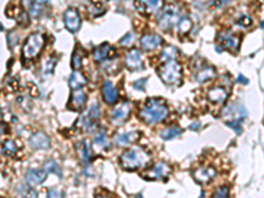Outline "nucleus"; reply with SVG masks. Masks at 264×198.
<instances>
[{
    "label": "nucleus",
    "instance_id": "f257e3e1",
    "mask_svg": "<svg viewBox=\"0 0 264 198\" xmlns=\"http://www.w3.org/2000/svg\"><path fill=\"white\" fill-rule=\"evenodd\" d=\"M169 110L164 99L161 98H148L141 107L139 116L147 124H157L168 118Z\"/></svg>",
    "mask_w": 264,
    "mask_h": 198
},
{
    "label": "nucleus",
    "instance_id": "f03ea898",
    "mask_svg": "<svg viewBox=\"0 0 264 198\" xmlns=\"http://www.w3.org/2000/svg\"><path fill=\"white\" fill-rule=\"evenodd\" d=\"M119 161H120V167L126 171H137V169L147 167L150 164L151 156L143 148L133 147L131 150L126 151L120 156Z\"/></svg>",
    "mask_w": 264,
    "mask_h": 198
},
{
    "label": "nucleus",
    "instance_id": "7ed1b4c3",
    "mask_svg": "<svg viewBox=\"0 0 264 198\" xmlns=\"http://www.w3.org/2000/svg\"><path fill=\"white\" fill-rule=\"evenodd\" d=\"M158 75L164 84L178 85L182 78V67L176 60L167 61L158 67Z\"/></svg>",
    "mask_w": 264,
    "mask_h": 198
},
{
    "label": "nucleus",
    "instance_id": "20e7f679",
    "mask_svg": "<svg viewBox=\"0 0 264 198\" xmlns=\"http://www.w3.org/2000/svg\"><path fill=\"white\" fill-rule=\"evenodd\" d=\"M45 39L41 33H32L22 45V57L25 60H33L39 56L44 48Z\"/></svg>",
    "mask_w": 264,
    "mask_h": 198
},
{
    "label": "nucleus",
    "instance_id": "39448f33",
    "mask_svg": "<svg viewBox=\"0 0 264 198\" xmlns=\"http://www.w3.org/2000/svg\"><path fill=\"white\" fill-rule=\"evenodd\" d=\"M181 12L180 8L177 5H168L164 8V11L158 13L157 16V24L161 29H171L173 26L178 24L181 20Z\"/></svg>",
    "mask_w": 264,
    "mask_h": 198
},
{
    "label": "nucleus",
    "instance_id": "423d86ee",
    "mask_svg": "<svg viewBox=\"0 0 264 198\" xmlns=\"http://www.w3.org/2000/svg\"><path fill=\"white\" fill-rule=\"evenodd\" d=\"M99 116H101L99 106H98L97 103H94L85 114H82L78 119H77L75 126H77L79 130H82V131L85 132L91 131L92 128L95 127V124H97Z\"/></svg>",
    "mask_w": 264,
    "mask_h": 198
},
{
    "label": "nucleus",
    "instance_id": "0eeeda50",
    "mask_svg": "<svg viewBox=\"0 0 264 198\" xmlns=\"http://www.w3.org/2000/svg\"><path fill=\"white\" fill-rule=\"evenodd\" d=\"M172 168L169 164L167 163H157L156 165L148 169V171L145 172L141 175L143 178L148 181H156V180H164V178H167L169 175H171Z\"/></svg>",
    "mask_w": 264,
    "mask_h": 198
},
{
    "label": "nucleus",
    "instance_id": "6e6552de",
    "mask_svg": "<svg viewBox=\"0 0 264 198\" xmlns=\"http://www.w3.org/2000/svg\"><path fill=\"white\" fill-rule=\"evenodd\" d=\"M218 44L222 46V49L230 50V52H237L239 49V44H241V40L231 31H223L220 32L218 35Z\"/></svg>",
    "mask_w": 264,
    "mask_h": 198
},
{
    "label": "nucleus",
    "instance_id": "1a4fd4ad",
    "mask_svg": "<svg viewBox=\"0 0 264 198\" xmlns=\"http://www.w3.org/2000/svg\"><path fill=\"white\" fill-rule=\"evenodd\" d=\"M220 115L227 122L229 120H242L247 116V111L244 109V106H242L241 103H231L227 107H224Z\"/></svg>",
    "mask_w": 264,
    "mask_h": 198
},
{
    "label": "nucleus",
    "instance_id": "9d476101",
    "mask_svg": "<svg viewBox=\"0 0 264 198\" xmlns=\"http://www.w3.org/2000/svg\"><path fill=\"white\" fill-rule=\"evenodd\" d=\"M130 114H131V103L127 101L119 103L111 112L112 123L116 124V126L126 123V120L130 118Z\"/></svg>",
    "mask_w": 264,
    "mask_h": 198
},
{
    "label": "nucleus",
    "instance_id": "9b49d317",
    "mask_svg": "<svg viewBox=\"0 0 264 198\" xmlns=\"http://www.w3.org/2000/svg\"><path fill=\"white\" fill-rule=\"evenodd\" d=\"M86 102H88V95L82 88L71 90L70 101L67 103V109L71 111H82L85 109Z\"/></svg>",
    "mask_w": 264,
    "mask_h": 198
},
{
    "label": "nucleus",
    "instance_id": "f8f14e48",
    "mask_svg": "<svg viewBox=\"0 0 264 198\" xmlns=\"http://www.w3.org/2000/svg\"><path fill=\"white\" fill-rule=\"evenodd\" d=\"M115 54H116L115 49L112 48L110 44L105 43V44L98 45L97 48L94 49V52H92V57H94V60H95L97 62L103 64V62L109 61V60H112V58L115 57Z\"/></svg>",
    "mask_w": 264,
    "mask_h": 198
},
{
    "label": "nucleus",
    "instance_id": "ddd939ff",
    "mask_svg": "<svg viewBox=\"0 0 264 198\" xmlns=\"http://www.w3.org/2000/svg\"><path fill=\"white\" fill-rule=\"evenodd\" d=\"M124 64H126V66L132 71L144 69V64H143V57H141L140 50H137V49H131V50L126 54Z\"/></svg>",
    "mask_w": 264,
    "mask_h": 198
},
{
    "label": "nucleus",
    "instance_id": "4468645a",
    "mask_svg": "<svg viewBox=\"0 0 264 198\" xmlns=\"http://www.w3.org/2000/svg\"><path fill=\"white\" fill-rule=\"evenodd\" d=\"M140 139V132L139 131H127L119 132L114 136V144L118 147H127V145L136 143Z\"/></svg>",
    "mask_w": 264,
    "mask_h": 198
},
{
    "label": "nucleus",
    "instance_id": "2eb2a0df",
    "mask_svg": "<svg viewBox=\"0 0 264 198\" xmlns=\"http://www.w3.org/2000/svg\"><path fill=\"white\" fill-rule=\"evenodd\" d=\"M164 0H136V7L141 13L144 15H152L156 13L158 9L163 8Z\"/></svg>",
    "mask_w": 264,
    "mask_h": 198
},
{
    "label": "nucleus",
    "instance_id": "dca6fc26",
    "mask_svg": "<svg viewBox=\"0 0 264 198\" xmlns=\"http://www.w3.org/2000/svg\"><path fill=\"white\" fill-rule=\"evenodd\" d=\"M28 143L33 150H48L50 147V139L46 133L41 131H36L35 133H32Z\"/></svg>",
    "mask_w": 264,
    "mask_h": 198
},
{
    "label": "nucleus",
    "instance_id": "f3484780",
    "mask_svg": "<svg viewBox=\"0 0 264 198\" xmlns=\"http://www.w3.org/2000/svg\"><path fill=\"white\" fill-rule=\"evenodd\" d=\"M64 22L66 28L70 32H77L81 26V16L75 8H67L64 15Z\"/></svg>",
    "mask_w": 264,
    "mask_h": 198
},
{
    "label": "nucleus",
    "instance_id": "a211bd4d",
    "mask_svg": "<svg viewBox=\"0 0 264 198\" xmlns=\"http://www.w3.org/2000/svg\"><path fill=\"white\" fill-rule=\"evenodd\" d=\"M161 44H163V39H161L158 35H154V33L144 35L140 39L141 49H143V50H147V52H151V50L157 49Z\"/></svg>",
    "mask_w": 264,
    "mask_h": 198
},
{
    "label": "nucleus",
    "instance_id": "6ab92c4d",
    "mask_svg": "<svg viewBox=\"0 0 264 198\" xmlns=\"http://www.w3.org/2000/svg\"><path fill=\"white\" fill-rule=\"evenodd\" d=\"M229 97V91L226 90L222 86H216V88H211L209 91H207V99L214 103V105H220L226 102Z\"/></svg>",
    "mask_w": 264,
    "mask_h": 198
},
{
    "label": "nucleus",
    "instance_id": "aec40b11",
    "mask_svg": "<svg viewBox=\"0 0 264 198\" xmlns=\"http://www.w3.org/2000/svg\"><path fill=\"white\" fill-rule=\"evenodd\" d=\"M214 177H216V169L211 167L199 168V169L193 172V178L197 181L198 184H207Z\"/></svg>",
    "mask_w": 264,
    "mask_h": 198
},
{
    "label": "nucleus",
    "instance_id": "412c9836",
    "mask_svg": "<svg viewBox=\"0 0 264 198\" xmlns=\"http://www.w3.org/2000/svg\"><path fill=\"white\" fill-rule=\"evenodd\" d=\"M102 97L107 105H115L118 102V90L111 82L105 81L102 85Z\"/></svg>",
    "mask_w": 264,
    "mask_h": 198
},
{
    "label": "nucleus",
    "instance_id": "4be33fe9",
    "mask_svg": "<svg viewBox=\"0 0 264 198\" xmlns=\"http://www.w3.org/2000/svg\"><path fill=\"white\" fill-rule=\"evenodd\" d=\"M46 171L45 169H28L25 173V181L32 186L41 185L46 180Z\"/></svg>",
    "mask_w": 264,
    "mask_h": 198
},
{
    "label": "nucleus",
    "instance_id": "5701e85b",
    "mask_svg": "<svg viewBox=\"0 0 264 198\" xmlns=\"http://www.w3.org/2000/svg\"><path fill=\"white\" fill-rule=\"evenodd\" d=\"M217 71L213 66H206L202 65L199 69L197 70V73L194 74V79L199 82V84H203V82H207L216 77Z\"/></svg>",
    "mask_w": 264,
    "mask_h": 198
},
{
    "label": "nucleus",
    "instance_id": "b1692460",
    "mask_svg": "<svg viewBox=\"0 0 264 198\" xmlns=\"http://www.w3.org/2000/svg\"><path fill=\"white\" fill-rule=\"evenodd\" d=\"M86 84H88V79L85 78V75L81 71L74 70L69 77V86H70L71 90L82 88Z\"/></svg>",
    "mask_w": 264,
    "mask_h": 198
},
{
    "label": "nucleus",
    "instance_id": "393cba45",
    "mask_svg": "<svg viewBox=\"0 0 264 198\" xmlns=\"http://www.w3.org/2000/svg\"><path fill=\"white\" fill-rule=\"evenodd\" d=\"M77 151H78L79 157L84 160L85 163H88L92 157V151L91 147L86 140H81L77 143Z\"/></svg>",
    "mask_w": 264,
    "mask_h": 198
},
{
    "label": "nucleus",
    "instance_id": "a878e982",
    "mask_svg": "<svg viewBox=\"0 0 264 198\" xmlns=\"http://www.w3.org/2000/svg\"><path fill=\"white\" fill-rule=\"evenodd\" d=\"M94 144L97 145L98 148H101V150H107L109 148V145H110V141H109V137H107V133H106L105 130H101V131H98L95 135H94Z\"/></svg>",
    "mask_w": 264,
    "mask_h": 198
},
{
    "label": "nucleus",
    "instance_id": "bb28decb",
    "mask_svg": "<svg viewBox=\"0 0 264 198\" xmlns=\"http://www.w3.org/2000/svg\"><path fill=\"white\" fill-rule=\"evenodd\" d=\"M105 11H106L105 0H90L88 12L91 13L92 16H101L102 13H105Z\"/></svg>",
    "mask_w": 264,
    "mask_h": 198
},
{
    "label": "nucleus",
    "instance_id": "cd10ccee",
    "mask_svg": "<svg viewBox=\"0 0 264 198\" xmlns=\"http://www.w3.org/2000/svg\"><path fill=\"white\" fill-rule=\"evenodd\" d=\"M182 133V128L178 126H171V127L165 128L161 131L160 136L163 137L164 140H172V139H176Z\"/></svg>",
    "mask_w": 264,
    "mask_h": 198
},
{
    "label": "nucleus",
    "instance_id": "c85d7f7f",
    "mask_svg": "<svg viewBox=\"0 0 264 198\" xmlns=\"http://www.w3.org/2000/svg\"><path fill=\"white\" fill-rule=\"evenodd\" d=\"M18 198H37V193L32 185L22 184L18 188Z\"/></svg>",
    "mask_w": 264,
    "mask_h": 198
},
{
    "label": "nucleus",
    "instance_id": "c756f323",
    "mask_svg": "<svg viewBox=\"0 0 264 198\" xmlns=\"http://www.w3.org/2000/svg\"><path fill=\"white\" fill-rule=\"evenodd\" d=\"M43 169H45L46 173H53V175H56V176L60 177V178L62 177L61 167H60V165H58L54 160H48V161H45L44 168H43Z\"/></svg>",
    "mask_w": 264,
    "mask_h": 198
},
{
    "label": "nucleus",
    "instance_id": "7c9ffc66",
    "mask_svg": "<svg viewBox=\"0 0 264 198\" xmlns=\"http://www.w3.org/2000/svg\"><path fill=\"white\" fill-rule=\"evenodd\" d=\"M1 152L4 156H13L18 152V145L13 140H3L1 143Z\"/></svg>",
    "mask_w": 264,
    "mask_h": 198
},
{
    "label": "nucleus",
    "instance_id": "2f4dec72",
    "mask_svg": "<svg viewBox=\"0 0 264 198\" xmlns=\"http://www.w3.org/2000/svg\"><path fill=\"white\" fill-rule=\"evenodd\" d=\"M177 56H178V49L176 46H165L161 52V60L165 62L176 60Z\"/></svg>",
    "mask_w": 264,
    "mask_h": 198
},
{
    "label": "nucleus",
    "instance_id": "473e14b6",
    "mask_svg": "<svg viewBox=\"0 0 264 198\" xmlns=\"http://www.w3.org/2000/svg\"><path fill=\"white\" fill-rule=\"evenodd\" d=\"M82 58H84V54H82V50L81 48H77L73 53V57H71V67L74 70H78L82 66Z\"/></svg>",
    "mask_w": 264,
    "mask_h": 198
},
{
    "label": "nucleus",
    "instance_id": "72a5a7b5",
    "mask_svg": "<svg viewBox=\"0 0 264 198\" xmlns=\"http://www.w3.org/2000/svg\"><path fill=\"white\" fill-rule=\"evenodd\" d=\"M177 25H178V32H180V35H185V33H188V32L192 29V25H193V24H192V20H190L188 16H184Z\"/></svg>",
    "mask_w": 264,
    "mask_h": 198
},
{
    "label": "nucleus",
    "instance_id": "f704fd0d",
    "mask_svg": "<svg viewBox=\"0 0 264 198\" xmlns=\"http://www.w3.org/2000/svg\"><path fill=\"white\" fill-rule=\"evenodd\" d=\"M57 64V60L56 58H49L48 61L44 64V67H43V71H44V74H52L53 70H54V66Z\"/></svg>",
    "mask_w": 264,
    "mask_h": 198
},
{
    "label": "nucleus",
    "instance_id": "c9c22d12",
    "mask_svg": "<svg viewBox=\"0 0 264 198\" xmlns=\"http://www.w3.org/2000/svg\"><path fill=\"white\" fill-rule=\"evenodd\" d=\"M213 198H230L229 188L227 186H220L213 194Z\"/></svg>",
    "mask_w": 264,
    "mask_h": 198
},
{
    "label": "nucleus",
    "instance_id": "e433bc0d",
    "mask_svg": "<svg viewBox=\"0 0 264 198\" xmlns=\"http://www.w3.org/2000/svg\"><path fill=\"white\" fill-rule=\"evenodd\" d=\"M133 41H135V33L133 32H130L127 35L124 36L123 39H120L119 41V44L123 45V46H131L133 44Z\"/></svg>",
    "mask_w": 264,
    "mask_h": 198
},
{
    "label": "nucleus",
    "instance_id": "4c0bfd02",
    "mask_svg": "<svg viewBox=\"0 0 264 198\" xmlns=\"http://www.w3.org/2000/svg\"><path fill=\"white\" fill-rule=\"evenodd\" d=\"M237 24L239 26H242V28H247V26H250L251 24H252V20H251L250 16H247V15H241V16L237 19Z\"/></svg>",
    "mask_w": 264,
    "mask_h": 198
},
{
    "label": "nucleus",
    "instance_id": "58836bf2",
    "mask_svg": "<svg viewBox=\"0 0 264 198\" xmlns=\"http://www.w3.org/2000/svg\"><path fill=\"white\" fill-rule=\"evenodd\" d=\"M226 124H227L230 128H233L237 133L242 132V120H229V122H226Z\"/></svg>",
    "mask_w": 264,
    "mask_h": 198
},
{
    "label": "nucleus",
    "instance_id": "ea45409f",
    "mask_svg": "<svg viewBox=\"0 0 264 198\" xmlns=\"http://www.w3.org/2000/svg\"><path fill=\"white\" fill-rule=\"evenodd\" d=\"M18 41H19V37L18 35H15L13 32H11V33H8V36H7V43H8V46L11 49L15 46V45L18 44Z\"/></svg>",
    "mask_w": 264,
    "mask_h": 198
},
{
    "label": "nucleus",
    "instance_id": "a19ab883",
    "mask_svg": "<svg viewBox=\"0 0 264 198\" xmlns=\"http://www.w3.org/2000/svg\"><path fill=\"white\" fill-rule=\"evenodd\" d=\"M18 22L22 26L28 25V22H29L28 13H26V12H20V13H19V15H18Z\"/></svg>",
    "mask_w": 264,
    "mask_h": 198
},
{
    "label": "nucleus",
    "instance_id": "79ce46f5",
    "mask_svg": "<svg viewBox=\"0 0 264 198\" xmlns=\"http://www.w3.org/2000/svg\"><path fill=\"white\" fill-rule=\"evenodd\" d=\"M46 198H64V194H62V192H60L58 189H50L48 192Z\"/></svg>",
    "mask_w": 264,
    "mask_h": 198
},
{
    "label": "nucleus",
    "instance_id": "37998d69",
    "mask_svg": "<svg viewBox=\"0 0 264 198\" xmlns=\"http://www.w3.org/2000/svg\"><path fill=\"white\" fill-rule=\"evenodd\" d=\"M145 82H147V78L140 79V81H136V82H133V88H136V90H144Z\"/></svg>",
    "mask_w": 264,
    "mask_h": 198
},
{
    "label": "nucleus",
    "instance_id": "c03bdc74",
    "mask_svg": "<svg viewBox=\"0 0 264 198\" xmlns=\"http://www.w3.org/2000/svg\"><path fill=\"white\" fill-rule=\"evenodd\" d=\"M9 88L11 90H18L19 88V81L16 78H12L9 81Z\"/></svg>",
    "mask_w": 264,
    "mask_h": 198
},
{
    "label": "nucleus",
    "instance_id": "a18cd8bd",
    "mask_svg": "<svg viewBox=\"0 0 264 198\" xmlns=\"http://www.w3.org/2000/svg\"><path fill=\"white\" fill-rule=\"evenodd\" d=\"M33 1H35V0H22V7L31 9V7L33 5Z\"/></svg>",
    "mask_w": 264,
    "mask_h": 198
},
{
    "label": "nucleus",
    "instance_id": "49530a36",
    "mask_svg": "<svg viewBox=\"0 0 264 198\" xmlns=\"http://www.w3.org/2000/svg\"><path fill=\"white\" fill-rule=\"evenodd\" d=\"M230 0H216V1H214V3H216V4L214 5H218V7H220V5H223V4H226V3H229Z\"/></svg>",
    "mask_w": 264,
    "mask_h": 198
},
{
    "label": "nucleus",
    "instance_id": "de8ad7c7",
    "mask_svg": "<svg viewBox=\"0 0 264 198\" xmlns=\"http://www.w3.org/2000/svg\"><path fill=\"white\" fill-rule=\"evenodd\" d=\"M95 198H111V196H107V194L103 193H97L95 194Z\"/></svg>",
    "mask_w": 264,
    "mask_h": 198
},
{
    "label": "nucleus",
    "instance_id": "09e8293b",
    "mask_svg": "<svg viewBox=\"0 0 264 198\" xmlns=\"http://www.w3.org/2000/svg\"><path fill=\"white\" fill-rule=\"evenodd\" d=\"M238 81H239V82H242V84H248V81H247V79H244V77H243L242 74L239 75V78H238Z\"/></svg>",
    "mask_w": 264,
    "mask_h": 198
},
{
    "label": "nucleus",
    "instance_id": "8fccbe9b",
    "mask_svg": "<svg viewBox=\"0 0 264 198\" xmlns=\"http://www.w3.org/2000/svg\"><path fill=\"white\" fill-rule=\"evenodd\" d=\"M199 127V123H194V124H192V126H190V130H194V128H198Z\"/></svg>",
    "mask_w": 264,
    "mask_h": 198
}]
</instances>
